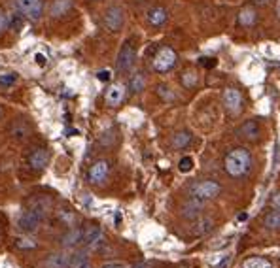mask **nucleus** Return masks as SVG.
<instances>
[{
	"mask_svg": "<svg viewBox=\"0 0 280 268\" xmlns=\"http://www.w3.org/2000/svg\"><path fill=\"white\" fill-rule=\"evenodd\" d=\"M223 166H226V172L231 178H242L250 172V166H252V157H250V151L246 149H233L226 155V161H223Z\"/></svg>",
	"mask_w": 280,
	"mask_h": 268,
	"instance_id": "nucleus-1",
	"label": "nucleus"
},
{
	"mask_svg": "<svg viewBox=\"0 0 280 268\" xmlns=\"http://www.w3.org/2000/svg\"><path fill=\"white\" fill-rule=\"evenodd\" d=\"M178 62V55L174 51L173 47L169 46H163L157 49V53L154 55V60H152V66H154L155 72L159 74H167L171 72Z\"/></svg>",
	"mask_w": 280,
	"mask_h": 268,
	"instance_id": "nucleus-2",
	"label": "nucleus"
},
{
	"mask_svg": "<svg viewBox=\"0 0 280 268\" xmlns=\"http://www.w3.org/2000/svg\"><path fill=\"white\" fill-rule=\"evenodd\" d=\"M221 187L220 183L210 180L205 181H197L193 187H191V198H197V200H210V198H216L220 194Z\"/></svg>",
	"mask_w": 280,
	"mask_h": 268,
	"instance_id": "nucleus-3",
	"label": "nucleus"
},
{
	"mask_svg": "<svg viewBox=\"0 0 280 268\" xmlns=\"http://www.w3.org/2000/svg\"><path fill=\"white\" fill-rule=\"evenodd\" d=\"M134 59H136V51H134V46L131 40H127L123 46H121L120 53H118V60H116V68L120 74H127L131 68L134 66Z\"/></svg>",
	"mask_w": 280,
	"mask_h": 268,
	"instance_id": "nucleus-4",
	"label": "nucleus"
},
{
	"mask_svg": "<svg viewBox=\"0 0 280 268\" xmlns=\"http://www.w3.org/2000/svg\"><path fill=\"white\" fill-rule=\"evenodd\" d=\"M15 8L29 21H38L44 14V2L42 0H15Z\"/></svg>",
	"mask_w": 280,
	"mask_h": 268,
	"instance_id": "nucleus-5",
	"label": "nucleus"
},
{
	"mask_svg": "<svg viewBox=\"0 0 280 268\" xmlns=\"http://www.w3.org/2000/svg\"><path fill=\"white\" fill-rule=\"evenodd\" d=\"M123 23H125V12H123V8L118 6V4H112V6L104 12V27H106L110 32H118V30H121Z\"/></svg>",
	"mask_w": 280,
	"mask_h": 268,
	"instance_id": "nucleus-6",
	"label": "nucleus"
},
{
	"mask_svg": "<svg viewBox=\"0 0 280 268\" xmlns=\"http://www.w3.org/2000/svg\"><path fill=\"white\" fill-rule=\"evenodd\" d=\"M221 102H223V108L227 110L229 115H239L240 110H242V94H240L239 89L235 87H227L223 91Z\"/></svg>",
	"mask_w": 280,
	"mask_h": 268,
	"instance_id": "nucleus-7",
	"label": "nucleus"
},
{
	"mask_svg": "<svg viewBox=\"0 0 280 268\" xmlns=\"http://www.w3.org/2000/svg\"><path fill=\"white\" fill-rule=\"evenodd\" d=\"M42 221H44V219H42L38 214H34L31 210H25V212H21L19 217H17V228H19L21 232L33 234V232L38 230Z\"/></svg>",
	"mask_w": 280,
	"mask_h": 268,
	"instance_id": "nucleus-8",
	"label": "nucleus"
},
{
	"mask_svg": "<svg viewBox=\"0 0 280 268\" xmlns=\"http://www.w3.org/2000/svg\"><path fill=\"white\" fill-rule=\"evenodd\" d=\"M108 172H110L108 161H97L89 168L87 180H89V183H93V185H100V183H104V180L108 178Z\"/></svg>",
	"mask_w": 280,
	"mask_h": 268,
	"instance_id": "nucleus-9",
	"label": "nucleus"
},
{
	"mask_svg": "<svg viewBox=\"0 0 280 268\" xmlns=\"http://www.w3.org/2000/svg\"><path fill=\"white\" fill-rule=\"evenodd\" d=\"M80 244H83V228L81 227L68 228L67 232L61 236V246H63L65 249L78 248Z\"/></svg>",
	"mask_w": 280,
	"mask_h": 268,
	"instance_id": "nucleus-10",
	"label": "nucleus"
},
{
	"mask_svg": "<svg viewBox=\"0 0 280 268\" xmlns=\"http://www.w3.org/2000/svg\"><path fill=\"white\" fill-rule=\"evenodd\" d=\"M31 212H34V214H38L44 219L47 214H49V210H51V200L47 198V196H44V194H38V196H33L31 200H29V208Z\"/></svg>",
	"mask_w": 280,
	"mask_h": 268,
	"instance_id": "nucleus-11",
	"label": "nucleus"
},
{
	"mask_svg": "<svg viewBox=\"0 0 280 268\" xmlns=\"http://www.w3.org/2000/svg\"><path fill=\"white\" fill-rule=\"evenodd\" d=\"M104 100H106L108 106H120L121 102L125 100V87L121 83H114L106 89V94H104Z\"/></svg>",
	"mask_w": 280,
	"mask_h": 268,
	"instance_id": "nucleus-12",
	"label": "nucleus"
},
{
	"mask_svg": "<svg viewBox=\"0 0 280 268\" xmlns=\"http://www.w3.org/2000/svg\"><path fill=\"white\" fill-rule=\"evenodd\" d=\"M146 19L152 27H163L169 19V12L163 6H152L146 12Z\"/></svg>",
	"mask_w": 280,
	"mask_h": 268,
	"instance_id": "nucleus-13",
	"label": "nucleus"
},
{
	"mask_svg": "<svg viewBox=\"0 0 280 268\" xmlns=\"http://www.w3.org/2000/svg\"><path fill=\"white\" fill-rule=\"evenodd\" d=\"M102 240V228L99 225H87L83 227V244L87 248H97Z\"/></svg>",
	"mask_w": 280,
	"mask_h": 268,
	"instance_id": "nucleus-14",
	"label": "nucleus"
},
{
	"mask_svg": "<svg viewBox=\"0 0 280 268\" xmlns=\"http://www.w3.org/2000/svg\"><path fill=\"white\" fill-rule=\"evenodd\" d=\"M72 255L70 253H51L44 261V268H70Z\"/></svg>",
	"mask_w": 280,
	"mask_h": 268,
	"instance_id": "nucleus-15",
	"label": "nucleus"
},
{
	"mask_svg": "<svg viewBox=\"0 0 280 268\" xmlns=\"http://www.w3.org/2000/svg\"><path fill=\"white\" fill-rule=\"evenodd\" d=\"M47 161H49V153H47L44 148L34 149L33 153L29 155V166L33 168V170H36V172L44 170L46 164H47Z\"/></svg>",
	"mask_w": 280,
	"mask_h": 268,
	"instance_id": "nucleus-16",
	"label": "nucleus"
},
{
	"mask_svg": "<svg viewBox=\"0 0 280 268\" xmlns=\"http://www.w3.org/2000/svg\"><path fill=\"white\" fill-rule=\"evenodd\" d=\"M72 8H74L72 0H53L51 6H49V15H51L53 19H61V17L70 14Z\"/></svg>",
	"mask_w": 280,
	"mask_h": 268,
	"instance_id": "nucleus-17",
	"label": "nucleus"
},
{
	"mask_svg": "<svg viewBox=\"0 0 280 268\" xmlns=\"http://www.w3.org/2000/svg\"><path fill=\"white\" fill-rule=\"evenodd\" d=\"M239 136L244 140H258L260 138V125L256 119H248L246 123H242L239 128Z\"/></svg>",
	"mask_w": 280,
	"mask_h": 268,
	"instance_id": "nucleus-18",
	"label": "nucleus"
},
{
	"mask_svg": "<svg viewBox=\"0 0 280 268\" xmlns=\"http://www.w3.org/2000/svg\"><path fill=\"white\" fill-rule=\"evenodd\" d=\"M203 214V200H197V198H191L189 202H186L184 206H182V215L189 219V221H193L197 217H201Z\"/></svg>",
	"mask_w": 280,
	"mask_h": 268,
	"instance_id": "nucleus-19",
	"label": "nucleus"
},
{
	"mask_svg": "<svg viewBox=\"0 0 280 268\" xmlns=\"http://www.w3.org/2000/svg\"><path fill=\"white\" fill-rule=\"evenodd\" d=\"M237 21H239L240 27H254V23L258 21V12L254 6H244L240 8L239 15H237Z\"/></svg>",
	"mask_w": 280,
	"mask_h": 268,
	"instance_id": "nucleus-20",
	"label": "nucleus"
},
{
	"mask_svg": "<svg viewBox=\"0 0 280 268\" xmlns=\"http://www.w3.org/2000/svg\"><path fill=\"white\" fill-rule=\"evenodd\" d=\"M10 134L14 136L15 140H25L29 136V127L23 121H14V123L10 125Z\"/></svg>",
	"mask_w": 280,
	"mask_h": 268,
	"instance_id": "nucleus-21",
	"label": "nucleus"
},
{
	"mask_svg": "<svg viewBox=\"0 0 280 268\" xmlns=\"http://www.w3.org/2000/svg\"><path fill=\"white\" fill-rule=\"evenodd\" d=\"M144 87H146V78H144V74H142V72H134V74L131 76V80H129V89H131L133 93H140Z\"/></svg>",
	"mask_w": 280,
	"mask_h": 268,
	"instance_id": "nucleus-22",
	"label": "nucleus"
},
{
	"mask_svg": "<svg viewBox=\"0 0 280 268\" xmlns=\"http://www.w3.org/2000/svg\"><path fill=\"white\" fill-rule=\"evenodd\" d=\"M189 142H191V132H187V130H182V132L174 134L173 148L174 149H184L186 146H189Z\"/></svg>",
	"mask_w": 280,
	"mask_h": 268,
	"instance_id": "nucleus-23",
	"label": "nucleus"
},
{
	"mask_svg": "<svg viewBox=\"0 0 280 268\" xmlns=\"http://www.w3.org/2000/svg\"><path fill=\"white\" fill-rule=\"evenodd\" d=\"M242 268H273V264L263 257H250L242 262Z\"/></svg>",
	"mask_w": 280,
	"mask_h": 268,
	"instance_id": "nucleus-24",
	"label": "nucleus"
},
{
	"mask_svg": "<svg viewBox=\"0 0 280 268\" xmlns=\"http://www.w3.org/2000/svg\"><path fill=\"white\" fill-rule=\"evenodd\" d=\"M267 228H271V230H278L280 228V210H274V212H269L265 215V219H263Z\"/></svg>",
	"mask_w": 280,
	"mask_h": 268,
	"instance_id": "nucleus-25",
	"label": "nucleus"
},
{
	"mask_svg": "<svg viewBox=\"0 0 280 268\" xmlns=\"http://www.w3.org/2000/svg\"><path fill=\"white\" fill-rule=\"evenodd\" d=\"M59 221L67 227H76V221H78V215L74 214L72 210H59Z\"/></svg>",
	"mask_w": 280,
	"mask_h": 268,
	"instance_id": "nucleus-26",
	"label": "nucleus"
},
{
	"mask_svg": "<svg viewBox=\"0 0 280 268\" xmlns=\"http://www.w3.org/2000/svg\"><path fill=\"white\" fill-rule=\"evenodd\" d=\"M212 227H214L212 219H208V217H205V219H201V221L195 223V227H193V234H197V236L207 234L208 230H212Z\"/></svg>",
	"mask_w": 280,
	"mask_h": 268,
	"instance_id": "nucleus-27",
	"label": "nucleus"
},
{
	"mask_svg": "<svg viewBox=\"0 0 280 268\" xmlns=\"http://www.w3.org/2000/svg\"><path fill=\"white\" fill-rule=\"evenodd\" d=\"M197 74H195L193 70H186L184 74H182V85L186 89H191V87H195L197 85Z\"/></svg>",
	"mask_w": 280,
	"mask_h": 268,
	"instance_id": "nucleus-28",
	"label": "nucleus"
},
{
	"mask_svg": "<svg viewBox=\"0 0 280 268\" xmlns=\"http://www.w3.org/2000/svg\"><path fill=\"white\" fill-rule=\"evenodd\" d=\"M17 81V74L15 72H6V74H0V87L10 89L12 85H15Z\"/></svg>",
	"mask_w": 280,
	"mask_h": 268,
	"instance_id": "nucleus-29",
	"label": "nucleus"
},
{
	"mask_svg": "<svg viewBox=\"0 0 280 268\" xmlns=\"http://www.w3.org/2000/svg\"><path fill=\"white\" fill-rule=\"evenodd\" d=\"M178 170H180L182 174L191 172V170H193V159H191V157H182L180 162H178Z\"/></svg>",
	"mask_w": 280,
	"mask_h": 268,
	"instance_id": "nucleus-30",
	"label": "nucleus"
},
{
	"mask_svg": "<svg viewBox=\"0 0 280 268\" xmlns=\"http://www.w3.org/2000/svg\"><path fill=\"white\" fill-rule=\"evenodd\" d=\"M36 246L38 244L33 238H19V240H15V248L17 249H34Z\"/></svg>",
	"mask_w": 280,
	"mask_h": 268,
	"instance_id": "nucleus-31",
	"label": "nucleus"
},
{
	"mask_svg": "<svg viewBox=\"0 0 280 268\" xmlns=\"http://www.w3.org/2000/svg\"><path fill=\"white\" fill-rule=\"evenodd\" d=\"M157 93H159V96L165 98V100H174V98H176V94H174L167 85H159V87H157Z\"/></svg>",
	"mask_w": 280,
	"mask_h": 268,
	"instance_id": "nucleus-32",
	"label": "nucleus"
},
{
	"mask_svg": "<svg viewBox=\"0 0 280 268\" xmlns=\"http://www.w3.org/2000/svg\"><path fill=\"white\" fill-rule=\"evenodd\" d=\"M10 27V17H8V14L0 8V36L6 32V28Z\"/></svg>",
	"mask_w": 280,
	"mask_h": 268,
	"instance_id": "nucleus-33",
	"label": "nucleus"
},
{
	"mask_svg": "<svg viewBox=\"0 0 280 268\" xmlns=\"http://www.w3.org/2000/svg\"><path fill=\"white\" fill-rule=\"evenodd\" d=\"M199 64L203 68H214L216 66V59H212V57H201Z\"/></svg>",
	"mask_w": 280,
	"mask_h": 268,
	"instance_id": "nucleus-34",
	"label": "nucleus"
},
{
	"mask_svg": "<svg viewBox=\"0 0 280 268\" xmlns=\"http://www.w3.org/2000/svg\"><path fill=\"white\" fill-rule=\"evenodd\" d=\"M110 78H112V72H110V70H100V72H97V80L99 81H110Z\"/></svg>",
	"mask_w": 280,
	"mask_h": 268,
	"instance_id": "nucleus-35",
	"label": "nucleus"
},
{
	"mask_svg": "<svg viewBox=\"0 0 280 268\" xmlns=\"http://www.w3.org/2000/svg\"><path fill=\"white\" fill-rule=\"evenodd\" d=\"M34 62L38 64V66H46V62H47V57L44 53H36L34 55Z\"/></svg>",
	"mask_w": 280,
	"mask_h": 268,
	"instance_id": "nucleus-36",
	"label": "nucleus"
},
{
	"mask_svg": "<svg viewBox=\"0 0 280 268\" xmlns=\"http://www.w3.org/2000/svg\"><path fill=\"white\" fill-rule=\"evenodd\" d=\"M229 262H231V255H223L220 259V262L216 264V268H227L229 266Z\"/></svg>",
	"mask_w": 280,
	"mask_h": 268,
	"instance_id": "nucleus-37",
	"label": "nucleus"
},
{
	"mask_svg": "<svg viewBox=\"0 0 280 268\" xmlns=\"http://www.w3.org/2000/svg\"><path fill=\"white\" fill-rule=\"evenodd\" d=\"M100 268H125V264H121V262H106Z\"/></svg>",
	"mask_w": 280,
	"mask_h": 268,
	"instance_id": "nucleus-38",
	"label": "nucleus"
},
{
	"mask_svg": "<svg viewBox=\"0 0 280 268\" xmlns=\"http://www.w3.org/2000/svg\"><path fill=\"white\" fill-rule=\"evenodd\" d=\"M252 2L256 4V6H269L273 0H252Z\"/></svg>",
	"mask_w": 280,
	"mask_h": 268,
	"instance_id": "nucleus-39",
	"label": "nucleus"
},
{
	"mask_svg": "<svg viewBox=\"0 0 280 268\" xmlns=\"http://www.w3.org/2000/svg\"><path fill=\"white\" fill-rule=\"evenodd\" d=\"M273 206H274L276 210H280V193H276V194L273 196Z\"/></svg>",
	"mask_w": 280,
	"mask_h": 268,
	"instance_id": "nucleus-40",
	"label": "nucleus"
},
{
	"mask_svg": "<svg viewBox=\"0 0 280 268\" xmlns=\"http://www.w3.org/2000/svg\"><path fill=\"white\" fill-rule=\"evenodd\" d=\"M131 268H150V264L148 262H134Z\"/></svg>",
	"mask_w": 280,
	"mask_h": 268,
	"instance_id": "nucleus-41",
	"label": "nucleus"
},
{
	"mask_svg": "<svg viewBox=\"0 0 280 268\" xmlns=\"http://www.w3.org/2000/svg\"><path fill=\"white\" fill-rule=\"evenodd\" d=\"M274 14H276V17L280 19V0H276V4H274Z\"/></svg>",
	"mask_w": 280,
	"mask_h": 268,
	"instance_id": "nucleus-42",
	"label": "nucleus"
},
{
	"mask_svg": "<svg viewBox=\"0 0 280 268\" xmlns=\"http://www.w3.org/2000/svg\"><path fill=\"white\" fill-rule=\"evenodd\" d=\"M76 268H89V259H87V261H83L81 264H78Z\"/></svg>",
	"mask_w": 280,
	"mask_h": 268,
	"instance_id": "nucleus-43",
	"label": "nucleus"
},
{
	"mask_svg": "<svg viewBox=\"0 0 280 268\" xmlns=\"http://www.w3.org/2000/svg\"><path fill=\"white\" fill-rule=\"evenodd\" d=\"M121 223V214L120 212H116V225H120Z\"/></svg>",
	"mask_w": 280,
	"mask_h": 268,
	"instance_id": "nucleus-44",
	"label": "nucleus"
},
{
	"mask_svg": "<svg viewBox=\"0 0 280 268\" xmlns=\"http://www.w3.org/2000/svg\"><path fill=\"white\" fill-rule=\"evenodd\" d=\"M0 115H2V110H0Z\"/></svg>",
	"mask_w": 280,
	"mask_h": 268,
	"instance_id": "nucleus-45",
	"label": "nucleus"
},
{
	"mask_svg": "<svg viewBox=\"0 0 280 268\" xmlns=\"http://www.w3.org/2000/svg\"><path fill=\"white\" fill-rule=\"evenodd\" d=\"M278 70H280V66H278Z\"/></svg>",
	"mask_w": 280,
	"mask_h": 268,
	"instance_id": "nucleus-46",
	"label": "nucleus"
}]
</instances>
